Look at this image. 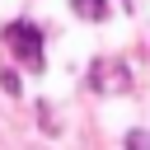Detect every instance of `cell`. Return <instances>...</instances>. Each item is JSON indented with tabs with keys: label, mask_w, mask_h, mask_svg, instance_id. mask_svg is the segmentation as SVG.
Instances as JSON below:
<instances>
[{
	"label": "cell",
	"mask_w": 150,
	"mask_h": 150,
	"mask_svg": "<svg viewBox=\"0 0 150 150\" xmlns=\"http://www.w3.org/2000/svg\"><path fill=\"white\" fill-rule=\"evenodd\" d=\"M5 47L28 66V70H42V33L28 23V19H19V23H5Z\"/></svg>",
	"instance_id": "1"
},
{
	"label": "cell",
	"mask_w": 150,
	"mask_h": 150,
	"mask_svg": "<svg viewBox=\"0 0 150 150\" xmlns=\"http://www.w3.org/2000/svg\"><path fill=\"white\" fill-rule=\"evenodd\" d=\"M127 145H145L150 150V131H127Z\"/></svg>",
	"instance_id": "4"
},
{
	"label": "cell",
	"mask_w": 150,
	"mask_h": 150,
	"mask_svg": "<svg viewBox=\"0 0 150 150\" xmlns=\"http://www.w3.org/2000/svg\"><path fill=\"white\" fill-rule=\"evenodd\" d=\"M0 89H5V94H19V75H14V70H0Z\"/></svg>",
	"instance_id": "3"
},
{
	"label": "cell",
	"mask_w": 150,
	"mask_h": 150,
	"mask_svg": "<svg viewBox=\"0 0 150 150\" xmlns=\"http://www.w3.org/2000/svg\"><path fill=\"white\" fill-rule=\"evenodd\" d=\"M70 9H75L80 19H94V23L108 19V0H70Z\"/></svg>",
	"instance_id": "2"
}]
</instances>
